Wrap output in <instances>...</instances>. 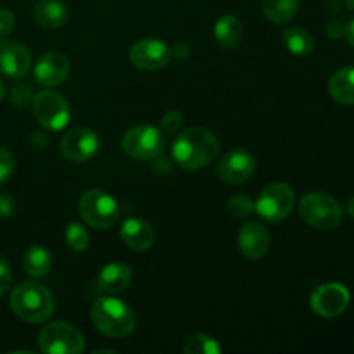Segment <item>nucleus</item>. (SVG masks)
<instances>
[{
    "label": "nucleus",
    "mask_w": 354,
    "mask_h": 354,
    "mask_svg": "<svg viewBox=\"0 0 354 354\" xmlns=\"http://www.w3.org/2000/svg\"><path fill=\"white\" fill-rule=\"evenodd\" d=\"M3 95H6V85H3V82L0 80V100L3 99Z\"/></svg>",
    "instance_id": "nucleus-36"
},
{
    "label": "nucleus",
    "mask_w": 354,
    "mask_h": 354,
    "mask_svg": "<svg viewBox=\"0 0 354 354\" xmlns=\"http://www.w3.org/2000/svg\"><path fill=\"white\" fill-rule=\"evenodd\" d=\"M296 204V194L292 187L287 183L277 182L270 183L259 194L258 201L254 203V211H258L259 216L270 223H279L286 220L294 209Z\"/></svg>",
    "instance_id": "nucleus-7"
},
{
    "label": "nucleus",
    "mask_w": 354,
    "mask_h": 354,
    "mask_svg": "<svg viewBox=\"0 0 354 354\" xmlns=\"http://www.w3.org/2000/svg\"><path fill=\"white\" fill-rule=\"evenodd\" d=\"M346 38H348L349 44L354 47V19L346 26Z\"/></svg>",
    "instance_id": "nucleus-34"
},
{
    "label": "nucleus",
    "mask_w": 354,
    "mask_h": 354,
    "mask_svg": "<svg viewBox=\"0 0 354 354\" xmlns=\"http://www.w3.org/2000/svg\"><path fill=\"white\" fill-rule=\"evenodd\" d=\"M14 315L28 324H44L54 315V296L38 282H23L10 294Z\"/></svg>",
    "instance_id": "nucleus-2"
},
{
    "label": "nucleus",
    "mask_w": 354,
    "mask_h": 354,
    "mask_svg": "<svg viewBox=\"0 0 354 354\" xmlns=\"http://www.w3.org/2000/svg\"><path fill=\"white\" fill-rule=\"evenodd\" d=\"M92 324L100 334L113 339L127 337L135 328V315L123 301L111 296L97 297L90 310Z\"/></svg>",
    "instance_id": "nucleus-3"
},
{
    "label": "nucleus",
    "mask_w": 354,
    "mask_h": 354,
    "mask_svg": "<svg viewBox=\"0 0 354 354\" xmlns=\"http://www.w3.org/2000/svg\"><path fill=\"white\" fill-rule=\"evenodd\" d=\"M10 283H12V272H10L7 259L0 254V296L9 290Z\"/></svg>",
    "instance_id": "nucleus-31"
},
{
    "label": "nucleus",
    "mask_w": 354,
    "mask_h": 354,
    "mask_svg": "<svg viewBox=\"0 0 354 354\" xmlns=\"http://www.w3.org/2000/svg\"><path fill=\"white\" fill-rule=\"evenodd\" d=\"M16 213V201L9 194H0V218H10Z\"/></svg>",
    "instance_id": "nucleus-32"
},
{
    "label": "nucleus",
    "mask_w": 354,
    "mask_h": 354,
    "mask_svg": "<svg viewBox=\"0 0 354 354\" xmlns=\"http://www.w3.org/2000/svg\"><path fill=\"white\" fill-rule=\"evenodd\" d=\"M130 61L135 68L144 71H158L171 61V48L156 38H144L130 48Z\"/></svg>",
    "instance_id": "nucleus-11"
},
{
    "label": "nucleus",
    "mask_w": 354,
    "mask_h": 354,
    "mask_svg": "<svg viewBox=\"0 0 354 354\" xmlns=\"http://www.w3.org/2000/svg\"><path fill=\"white\" fill-rule=\"evenodd\" d=\"M328 93L341 106H354V68L339 69L328 82Z\"/></svg>",
    "instance_id": "nucleus-20"
},
{
    "label": "nucleus",
    "mask_w": 354,
    "mask_h": 354,
    "mask_svg": "<svg viewBox=\"0 0 354 354\" xmlns=\"http://www.w3.org/2000/svg\"><path fill=\"white\" fill-rule=\"evenodd\" d=\"M33 113L45 130L59 131L69 123V104L61 93L44 90L33 97Z\"/></svg>",
    "instance_id": "nucleus-9"
},
{
    "label": "nucleus",
    "mask_w": 354,
    "mask_h": 354,
    "mask_svg": "<svg viewBox=\"0 0 354 354\" xmlns=\"http://www.w3.org/2000/svg\"><path fill=\"white\" fill-rule=\"evenodd\" d=\"M220 142L213 131L203 127H192L178 133L173 142V158L185 171H197L216 159Z\"/></svg>",
    "instance_id": "nucleus-1"
},
{
    "label": "nucleus",
    "mask_w": 354,
    "mask_h": 354,
    "mask_svg": "<svg viewBox=\"0 0 354 354\" xmlns=\"http://www.w3.org/2000/svg\"><path fill=\"white\" fill-rule=\"evenodd\" d=\"M23 268L30 277L40 279L45 277L52 268V254L44 245H31L23 258Z\"/></svg>",
    "instance_id": "nucleus-22"
},
{
    "label": "nucleus",
    "mask_w": 354,
    "mask_h": 354,
    "mask_svg": "<svg viewBox=\"0 0 354 354\" xmlns=\"http://www.w3.org/2000/svg\"><path fill=\"white\" fill-rule=\"evenodd\" d=\"M239 249L249 259H261L270 249V234L259 221H248L239 234Z\"/></svg>",
    "instance_id": "nucleus-16"
},
{
    "label": "nucleus",
    "mask_w": 354,
    "mask_h": 354,
    "mask_svg": "<svg viewBox=\"0 0 354 354\" xmlns=\"http://www.w3.org/2000/svg\"><path fill=\"white\" fill-rule=\"evenodd\" d=\"M131 280L133 272L127 263H109L100 270L95 286L104 294H120L130 287Z\"/></svg>",
    "instance_id": "nucleus-17"
},
{
    "label": "nucleus",
    "mask_w": 354,
    "mask_h": 354,
    "mask_svg": "<svg viewBox=\"0 0 354 354\" xmlns=\"http://www.w3.org/2000/svg\"><path fill=\"white\" fill-rule=\"evenodd\" d=\"M283 44L289 48L290 54L299 55V57H306L315 50V40L311 37L310 31L304 28H289L283 31Z\"/></svg>",
    "instance_id": "nucleus-24"
},
{
    "label": "nucleus",
    "mask_w": 354,
    "mask_h": 354,
    "mask_svg": "<svg viewBox=\"0 0 354 354\" xmlns=\"http://www.w3.org/2000/svg\"><path fill=\"white\" fill-rule=\"evenodd\" d=\"M14 171V156L7 149L0 147V185L10 178Z\"/></svg>",
    "instance_id": "nucleus-28"
},
{
    "label": "nucleus",
    "mask_w": 354,
    "mask_h": 354,
    "mask_svg": "<svg viewBox=\"0 0 354 354\" xmlns=\"http://www.w3.org/2000/svg\"><path fill=\"white\" fill-rule=\"evenodd\" d=\"M299 10V0H263L266 19L275 24H286Z\"/></svg>",
    "instance_id": "nucleus-23"
},
{
    "label": "nucleus",
    "mask_w": 354,
    "mask_h": 354,
    "mask_svg": "<svg viewBox=\"0 0 354 354\" xmlns=\"http://www.w3.org/2000/svg\"><path fill=\"white\" fill-rule=\"evenodd\" d=\"M244 37V26H242L241 19L232 14H225L214 24V38L218 44L225 48L237 47Z\"/></svg>",
    "instance_id": "nucleus-21"
},
{
    "label": "nucleus",
    "mask_w": 354,
    "mask_h": 354,
    "mask_svg": "<svg viewBox=\"0 0 354 354\" xmlns=\"http://www.w3.org/2000/svg\"><path fill=\"white\" fill-rule=\"evenodd\" d=\"M38 344L45 354H80L85 349V337L73 324L52 322L40 330Z\"/></svg>",
    "instance_id": "nucleus-6"
},
{
    "label": "nucleus",
    "mask_w": 354,
    "mask_h": 354,
    "mask_svg": "<svg viewBox=\"0 0 354 354\" xmlns=\"http://www.w3.org/2000/svg\"><path fill=\"white\" fill-rule=\"evenodd\" d=\"M182 124H183V116L180 113H176V111H171V113L165 114L161 120L162 131H166V133H178Z\"/></svg>",
    "instance_id": "nucleus-29"
},
{
    "label": "nucleus",
    "mask_w": 354,
    "mask_h": 354,
    "mask_svg": "<svg viewBox=\"0 0 354 354\" xmlns=\"http://www.w3.org/2000/svg\"><path fill=\"white\" fill-rule=\"evenodd\" d=\"M14 14L7 9H0V40H6V37H9L14 30Z\"/></svg>",
    "instance_id": "nucleus-30"
},
{
    "label": "nucleus",
    "mask_w": 354,
    "mask_h": 354,
    "mask_svg": "<svg viewBox=\"0 0 354 354\" xmlns=\"http://www.w3.org/2000/svg\"><path fill=\"white\" fill-rule=\"evenodd\" d=\"M64 237L69 248L75 252H83L90 244V235L86 232V228L83 225L76 223V221H73V223H69L66 227Z\"/></svg>",
    "instance_id": "nucleus-26"
},
{
    "label": "nucleus",
    "mask_w": 354,
    "mask_h": 354,
    "mask_svg": "<svg viewBox=\"0 0 354 354\" xmlns=\"http://www.w3.org/2000/svg\"><path fill=\"white\" fill-rule=\"evenodd\" d=\"M256 171V159L251 152L248 151H232L221 158L218 162L216 175L221 182L228 185H239L244 183L254 175Z\"/></svg>",
    "instance_id": "nucleus-13"
},
{
    "label": "nucleus",
    "mask_w": 354,
    "mask_h": 354,
    "mask_svg": "<svg viewBox=\"0 0 354 354\" xmlns=\"http://www.w3.org/2000/svg\"><path fill=\"white\" fill-rule=\"evenodd\" d=\"M78 213L83 221L97 230L111 228L120 218V207L114 197L99 189L86 190L78 201Z\"/></svg>",
    "instance_id": "nucleus-5"
},
{
    "label": "nucleus",
    "mask_w": 354,
    "mask_h": 354,
    "mask_svg": "<svg viewBox=\"0 0 354 354\" xmlns=\"http://www.w3.org/2000/svg\"><path fill=\"white\" fill-rule=\"evenodd\" d=\"M327 35L330 38H339L342 35V26L339 23H330L327 28Z\"/></svg>",
    "instance_id": "nucleus-33"
},
{
    "label": "nucleus",
    "mask_w": 354,
    "mask_h": 354,
    "mask_svg": "<svg viewBox=\"0 0 354 354\" xmlns=\"http://www.w3.org/2000/svg\"><path fill=\"white\" fill-rule=\"evenodd\" d=\"M254 211V201L249 196H234L228 201V213L234 218H245Z\"/></svg>",
    "instance_id": "nucleus-27"
},
{
    "label": "nucleus",
    "mask_w": 354,
    "mask_h": 354,
    "mask_svg": "<svg viewBox=\"0 0 354 354\" xmlns=\"http://www.w3.org/2000/svg\"><path fill=\"white\" fill-rule=\"evenodd\" d=\"M348 213H349V216L354 218V197H351L348 203Z\"/></svg>",
    "instance_id": "nucleus-35"
},
{
    "label": "nucleus",
    "mask_w": 354,
    "mask_h": 354,
    "mask_svg": "<svg viewBox=\"0 0 354 354\" xmlns=\"http://www.w3.org/2000/svg\"><path fill=\"white\" fill-rule=\"evenodd\" d=\"M123 151L130 156L131 159H154L159 158L165 151L166 138L161 130L149 124H138V127L130 128L124 133L123 142Z\"/></svg>",
    "instance_id": "nucleus-8"
},
{
    "label": "nucleus",
    "mask_w": 354,
    "mask_h": 354,
    "mask_svg": "<svg viewBox=\"0 0 354 354\" xmlns=\"http://www.w3.org/2000/svg\"><path fill=\"white\" fill-rule=\"evenodd\" d=\"M71 61L62 52H47L37 61L33 69L35 80L44 86H57L68 80Z\"/></svg>",
    "instance_id": "nucleus-14"
},
{
    "label": "nucleus",
    "mask_w": 354,
    "mask_h": 354,
    "mask_svg": "<svg viewBox=\"0 0 354 354\" xmlns=\"http://www.w3.org/2000/svg\"><path fill=\"white\" fill-rule=\"evenodd\" d=\"M299 214L308 225L320 230H332L342 221V206L335 197L324 192H311L301 199Z\"/></svg>",
    "instance_id": "nucleus-4"
},
{
    "label": "nucleus",
    "mask_w": 354,
    "mask_h": 354,
    "mask_svg": "<svg viewBox=\"0 0 354 354\" xmlns=\"http://www.w3.org/2000/svg\"><path fill=\"white\" fill-rule=\"evenodd\" d=\"M120 237L124 244L133 251H145L151 249L156 241V234L152 225L142 218H128L120 230Z\"/></svg>",
    "instance_id": "nucleus-18"
},
{
    "label": "nucleus",
    "mask_w": 354,
    "mask_h": 354,
    "mask_svg": "<svg viewBox=\"0 0 354 354\" xmlns=\"http://www.w3.org/2000/svg\"><path fill=\"white\" fill-rule=\"evenodd\" d=\"M33 19L45 30H57L68 21V9L59 0H40L33 7Z\"/></svg>",
    "instance_id": "nucleus-19"
},
{
    "label": "nucleus",
    "mask_w": 354,
    "mask_h": 354,
    "mask_svg": "<svg viewBox=\"0 0 354 354\" xmlns=\"http://www.w3.org/2000/svg\"><path fill=\"white\" fill-rule=\"evenodd\" d=\"M31 57L24 45L17 41L0 40V75L7 78H24L30 71Z\"/></svg>",
    "instance_id": "nucleus-15"
},
{
    "label": "nucleus",
    "mask_w": 354,
    "mask_h": 354,
    "mask_svg": "<svg viewBox=\"0 0 354 354\" xmlns=\"http://www.w3.org/2000/svg\"><path fill=\"white\" fill-rule=\"evenodd\" d=\"M61 154L73 162H86L99 151V137L88 128H75L61 138Z\"/></svg>",
    "instance_id": "nucleus-12"
},
{
    "label": "nucleus",
    "mask_w": 354,
    "mask_h": 354,
    "mask_svg": "<svg viewBox=\"0 0 354 354\" xmlns=\"http://www.w3.org/2000/svg\"><path fill=\"white\" fill-rule=\"evenodd\" d=\"M346 3H348V6H349V9L354 10V0H346Z\"/></svg>",
    "instance_id": "nucleus-37"
},
{
    "label": "nucleus",
    "mask_w": 354,
    "mask_h": 354,
    "mask_svg": "<svg viewBox=\"0 0 354 354\" xmlns=\"http://www.w3.org/2000/svg\"><path fill=\"white\" fill-rule=\"evenodd\" d=\"M183 351L187 354H220L221 348L216 339L206 334H196L187 339Z\"/></svg>",
    "instance_id": "nucleus-25"
},
{
    "label": "nucleus",
    "mask_w": 354,
    "mask_h": 354,
    "mask_svg": "<svg viewBox=\"0 0 354 354\" xmlns=\"http://www.w3.org/2000/svg\"><path fill=\"white\" fill-rule=\"evenodd\" d=\"M311 310L322 318H335L348 310L351 294L342 283H325L311 294Z\"/></svg>",
    "instance_id": "nucleus-10"
}]
</instances>
